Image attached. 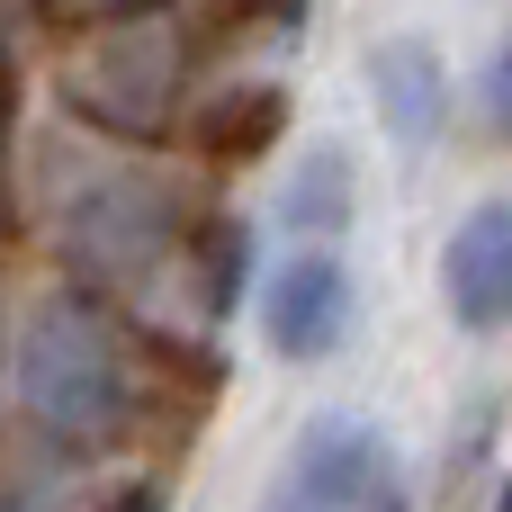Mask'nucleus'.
Instances as JSON below:
<instances>
[{"instance_id": "4", "label": "nucleus", "mask_w": 512, "mask_h": 512, "mask_svg": "<svg viewBox=\"0 0 512 512\" xmlns=\"http://www.w3.org/2000/svg\"><path fill=\"white\" fill-rule=\"evenodd\" d=\"M63 243H72V261L99 270V279H144V270L171 252V198H162L153 180L108 171V180H90V189L63 207Z\"/></svg>"}, {"instance_id": "9", "label": "nucleus", "mask_w": 512, "mask_h": 512, "mask_svg": "<svg viewBox=\"0 0 512 512\" xmlns=\"http://www.w3.org/2000/svg\"><path fill=\"white\" fill-rule=\"evenodd\" d=\"M477 99H486V126H495V135H512V36L486 54V72H477Z\"/></svg>"}, {"instance_id": "3", "label": "nucleus", "mask_w": 512, "mask_h": 512, "mask_svg": "<svg viewBox=\"0 0 512 512\" xmlns=\"http://www.w3.org/2000/svg\"><path fill=\"white\" fill-rule=\"evenodd\" d=\"M387 432L369 414H315L279 468V486L261 495V512H360L387 486Z\"/></svg>"}, {"instance_id": "10", "label": "nucleus", "mask_w": 512, "mask_h": 512, "mask_svg": "<svg viewBox=\"0 0 512 512\" xmlns=\"http://www.w3.org/2000/svg\"><path fill=\"white\" fill-rule=\"evenodd\" d=\"M99 18H153V9H171V0H90Z\"/></svg>"}, {"instance_id": "2", "label": "nucleus", "mask_w": 512, "mask_h": 512, "mask_svg": "<svg viewBox=\"0 0 512 512\" xmlns=\"http://www.w3.org/2000/svg\"><path fill=\"white\" fill-rule=\"evenodd\" d=\"M351 306H360L351 261H342L333 243H297V252H279V261H270L261 306H252V315H261L270 360L315 369V360H333V351L351 342Z\"/></svg>"}, {"instance_id": "5", "label": "nucleus", "mask_w": 512, "mask_h": 512, "mask_svg": "<svg viewBox=\"0 0 512 512\" xmlns=\"http://www.w3.org/2000/svg\"><path fill=\"white\" fill-rule=\"evenodd\" d=\"M72 99L99 117V126H126V135H153L162 117H171V45L153 36V27H108L90 54H81V72H72Z\"/></svg>"}, {"instance_id": "6", "label": "nucleus", "mask_w": 512, "mask_h": 512, "mask_svg": "<svg viewBox=\"0 0 512 512\" xmlns=\"http://www.w3.org/2000/svg\"><path fill=\"white\" fill-rule=\"evenodd\" d=\"M441 297L459 333H504L512 324V198H477L450 243H441Z\"/></svg>"}, {"instance_id": "1", "label": "nucleus", "mask_w": 512, "mask_h": 512, "mask_svg": "<svg viewBox=\"0 0 512 512\" xmlns=\"http://www.w3.org/2000/svg\"><path fill=\"white\" fill-rule=\"evenodd\" d=\"M9 387L18 414L54 441V450H108L135 423V369L117 324L90 297H45L9 351Z\"/></svg>"}, {"instance_id": "12", "label": "nucleus", "mask_w": 512, "mask_h": 512, "mask_svg": "<svg viewBox=\"0 0 512 512\" xmlns=\"http://www.w3.org/2000/svg\"><path fill=\"white\" fill-rule=\"evenodd\" d=\"M108 512H171V504H162L153 486H126V495H117V504H108Z\"/></svg>"}, {"instance_id": "8", "label": "nucleus", "mask_w": 512, "mask_h": 512, "mask_svg": "<svg viewBox=\"0 0 512 512\" xmlns=\"http://www.w3.org/2000/svg\"><path fill=\"white\" fill-rule=\"evenodd\" d=\"M351 216H360V171H351V153H342V144H306V162H297L288 189H279V234H297V243H342Z\"/></svg>"}, {"instance_id": "11", "label": "nucleus", "mask_w": 512, "mask_h": 512, "mask_svg": "<svg viewBox=\"0 0 512 512\" xmlns=\"http://www.w3.org/2000/svg\"><path fill=\"white\" fill-rule=\"evenodd\" d=\"M360 512H414V495H405V486L387 477V486H378V495H369V504H360Z\"/></svg>"}, {"instance_id": "7", "label": "nucleus", "mask_w": 512, "mask_h": 512, "mask_svg": "<svg viewBox=\"0 0 512 512\" xmlns=\"http://www.w3.org/2000/svg\"><path fill=\"white\" fill-rule=\"evenodd\" d=\"M369 99H378V126H387L405 153H432L441 126H450V63H441V45L387 36V45L369 54Z\"/></svg>"}]
</instances>
